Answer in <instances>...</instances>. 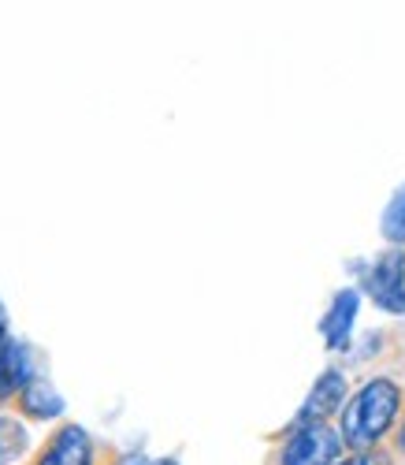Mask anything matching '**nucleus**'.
<instances>
[{
  "instance_id": "f257e3e1",
  "label": "nucleus",
  "mask_w": 405,
  "mask_h": 465,
  "mask_svg": "<svg viewBox=\"0 0 405 465\" xmlns=\"http://www.w3.org/2000/svg\"><path fill=\"white\" fill-rule=\"evenodd\" d=\"M401 410V387L394 380H369L342 410V432L339 440L353 450H376V443L394 429Z\"/></svg>"
},
{
  "instance_id": "9d476101",
  "label": "nucleus",
  "mask_w": 405,
  "mask_h": 465,
  "mask_svg": "<svg viewBox=\"0 0 405 465\" xmlns=\"http://www.w3.org/2000/svg\"><path fill=\"white\" fill-rule=\"evenodd\" d=\"M383 239L387 242H405V183L398 186V193H394V198H390V205L383 209Z\"/></svg>"
},
{
  "instance_id": "39448f33",
  "label": "nucleus",
  "mask_w": 405,
  "mask_h": 465,
  "mask_svg": "<svg viewBox=\"0 0 405 465\" xmlns=\"http://www.w3.org/2000/svg\"><path fill=\"white\" fill-rule=\"evenodd\" d=\"M346 376L339 372V369H328L316 383H312V391H309V399H305V406L298 410V420L294 424H301V420H323L328 424V417H335L339 410H342V399H346Z\"/></svg>"
},
{
  "instance_id": "1a4fd4ad",
  "label": "nucleus",
  "mask_w": 405,
  "mask_h": 465,
  "mask_svg": "<svg viewBox=\"0 0 405 465\" xmlns=\"http://www.w3.org/2000/svg\"><path fill=\"white\" fill-rule=\"evenodd\" d=\"M30 450V432L15 417H0V465H12Z\"/></svg>"
},
{
  "instance_id": "4468645a",
  "label": "nucleus",
  "mask_w": 405,
  "mask_h": 465,
  "mask_svg": "<svg viewBox=\"0 0 405 465\" xmlns=\"http://www.w3.org/2000/svg\"><path fill=\"white\" fill-rule=\"evenodd\" d=\"M0 324H5V302H0Z\"/></svg>"
},
{
  "instance_id": "ddd939ff",
  "label": "nucleus",
  "mask_w": 405,
  "mask_h": 465,
  "mask_svg": "<svg viewBox=\"0 0 405 465\" xmlns=\"http://www.w3.org/2000/svg\"><path fill=\"white\" fill-rule=\"evenodd\" d=\"M149 465H179L175 458H160V461H149Z\"/></svg>"
},
{
  "instance_id": "0eeeda50",
  "label": "nucleus",
  "mask_w": 405,
  "mask_h": 465,
  "mask_svg": "<svg viewBox=\"0 0 405 465\" xmlns=\"http://www.w3.org/2000/svg\"><path fill=\"white\" fill-rule=\"evenodd\" d=\"M15 399H19L23 417H30V420H53V417L64 413V399H60V391H56L49 380H42V376H34Z\"/></svg>"
},
{
  "instance_id": "7ed1b4c3",
  "label": "nucleus",
  "mask_w": 405,
  "mask_h": 465,
  "mask_svg": "<svg viewBox=\"0 0 405 465\" xmlns=\"http://www.w3.org/2000/svg\"><path fill=\"white\" fill-rule=\"evenodd\" d=\"M361 287L383 309V313L405 317V253L401 250H387L383 257H376L372 268L364 272Z\"/></svg>"
},
{
  "instance_id": "423d86ee",
  "label": "nucleus",
  "mask_w": 405,
  "mask_h": 465,
  "mask_svg": "<svg viewBox=\"0 0 405 465\" xmlns=\"http://www.w3.org/2000/svg\"><path fill=\"white\" fill-rule=\"evenodd\" d=\"M34 380V351L19 339H8L0 346V402L15 399Z\"/></svg>"
},
{
  "instance_id": "f03ea898",
  "label": "nucleus",
  "mask_w": 405,
  "mask_h": 465,
  "mask_svg": "<svg viewBox=\"0 0 405 465\" xmlns=\"http://www.w3.org/2000/svg\"><path fill=\"white\" fill-rule=\"evenodd\" d=\"M339 461H342V440L323 420L294 424L279 450V465H339Z\"/></svg>"
},
{
  "instance_id": "6e6552de",
  "label": "nucleus",
  "mask_w": 405,
  "mask_h": 465,
  "mask_svg": "<svg viewBox=\"0 0 405 465\" xmlns=\"http://www.w3.org/2000/svg\"><path fill=\"white\" fill-rule=\"evenodd\" d=\"M357 305H361L357 291H342V294L331 302L328 317L320 321V331H323V339H328L331 351H342V346L350 342V328H353V317H357Z\"/></svg>"
},
{
  "instance_id": "2eb2a0df",
  "label": "nucleus",
  "mask_w": 405,
  "mask_h": 465,
  "mask_svg": "<svg viewBox=\"0 0 405 465\" xmlns=\"http://www.w3.org/2000/svg\"><path fill=\"white\" fill-rule=\"evenodd\" d=\"M131 465H149V461H131Z\"/></svg>"
},
{
  "instance_id": "9b49d317",
  "label": "nucleus",
  "mask_w": 405,
  "mask_h": 465,
  "mask_svg": "<svg viewBox=\"0 0 405 465\" xmlns=\"http://www.w3.org/2000/svg\"><path fill=\"white\" fill-rule=\"evenodd\" d=\"M339 465H390V458L383 450H357V454L342 458Z\"/></svg>"
},
{
  "instance_id": "f8f14e48",
  "label": "nucleus",
  "mask_w": 405,
  "mask_h": 465,
  "mask_svg": "<svg viewBox=\"0 0 405 465\" xmlns=\"http://www.w3.org/2000/svg\"><path fill=\"white\" fill-rule=\"evenodd\" d=\"M398 447L405 450V420H401V429H398Z\"/></svg>"
},
{
  "instance_id": "20e7f679",
  "label": "nucleus",
  "mask_w": 405,
  "mask_h": 465,
  "mask_svg": "<svg viewBox=\"0 0 405 465\" xmlns=\"http://www.w3.org/2000/svg\"><path fill=\"white\" fill-rule=\"evenodd\" d=\"M34 465H94V440L86 436L83 424H64L42 447Z\"/></svg>"
}]
</instances>
